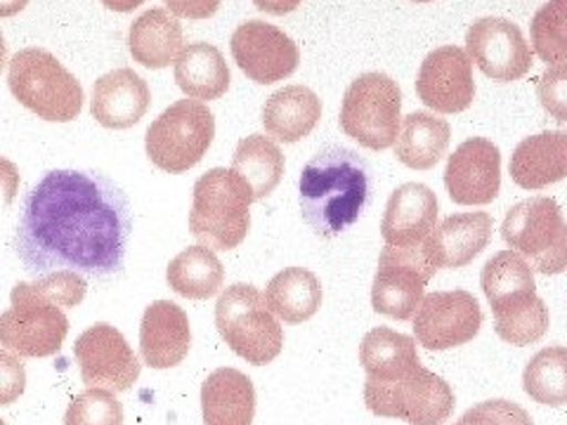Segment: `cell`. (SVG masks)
I'll use <instances>...</instances> for the list:
<instances>
[{
	"label": "cell",
	"instance_id": "cell-16",
	"mask_svg": "<svg viewBox=\"0 0 567 425\" xmlns=\"http://www.w3.org/2000/svg\"><path fill=\"white\" fill-rule=\"evenodd\" d=\"M471 62L492 81L511 83L532 69V48L523 31L504 17H483L466 33Z\"/></svg>",
	"mask_w": 567,
	"mask_h": 425
},
{
	"label": "cell",
	"instance_id": "cell-38",
	"mask_svg": "<svg viewBox=\"0 0 567 425\" xmlns=\"http://www.w3.org/2000/svg\"><path fill=\"white\" fill-rule=\"evenodd\" d=\"M537 97L548 116L567 123V64H554L537 81Z\"/></svg>",
	"mask_w": 567,
	"mask_h": 425
},
{
	"label": "cell",
	"instance_id": "cell-25",
	"mask_svg": "<svg viewBox=\"0 0 567 425\" xmlns=\"http://www.w3.org/2000/svg\"><path fill=\"white\" fill-rule=\"evenodd\" d=\"M322 118V100L306 85H287L262 106V126L270 137L293 145L308 137Z\"/></svg>",
	"mask_w": 567,
	"mask_h": 425
},
{
	"label": "cell",
	"instance_id": "cell-39",
	"mask_svg": "<svg viewBox=\"0 0 567 425\" xmlns=\"http://www.w3.org/2000/svg\"><path fill=\"white\" fill-rule=\"evenodd\" d=\"M27 369L17 354L0 350V406H10L24 395Z\"/></svg>",
	"mask_w": 567,
	"mask_h": 425
},
{
	"label": "cell",
	"instance_id": "cell-4",
	"mask_svg": "<svg viewBox=\"0 0 567 425\" xmlns=\"http://www.w3.org/2000/svg\"><path fill=\"white\" fill-rule=\"evenodd\" d=\"M254 191L233 168H210L194 185L189 232L213 251H233L251 229Z\"/></svg>",
	"mask_w": 567,
	"mask_h": 425
},
{
	"label": "cell",
	"instance_id": "cell-20",
	"mask_svg": "<svg viewBox=\"0 0 567 425\" xmlns=\"http://www.w3.org/2000/svg\"><path fill=\"white\" fill-rule=\"evenodd\" d=\"M192 348V329L187 312L171 303V300H156L140 324V354L142 362L152 369H173L181 364Z\"/></svg>",
	"mask_w": 567,
	"mask_h": 425
},
{
	"label": "cell",
	"instance_id": "cell-40",
	"mask_svg": "<svg viewBox=\"0 0 567 425\" xmlns=\"http://www.w3.org/2000/svg\"><path fill=\"white\" fill-rule=\"evenodd\" d=\"M171 14L185 20H208L218 12L220 0H164Z\"/></svg>",
	"mask_w": 567,
	"mask_h": 425
},
{
	"label": "cell",
	"instance_id": "cell-46",
	"mask_svg": "<svg viewBox=\"0 0 567 425\" xmlns=\"http://www.w3.org/2000/svg\"><path fill=\"white\" fill-rule=\"evenodd\" d=\"M414 3H431V0H414Z\"/></svg>",
	"mask_w": 567,
	"mask_h": 425
},
{
	"label": "cell",
	"instance_id": "cell-12",
	"mask_svg": "<svg viewBox=\"0 0 567 425\" xmlns=\"http://www.w3.org/2000/svg\"><path fill=\"white\" fill-rule=\"evenodd\" d=\"M437 270L425 260L423 248H398V246H383L379 256V270L374 277V287H371V308L379 314L400 319L406 322L416 314L421 305L425 283Z\"/></svg>",
	"mask_w": 567,
	"mask_h": 425
},
{
	"label": "cell",
	"instance_id": "cell-9",
	"mask_svg": "<svg viewBox=\"0 0 567 425\" xmlns=\"http://www.w3.org/2000/svg\"><path fill=\"white\" fill-rule=\"evenodd\" d=\"M402 126V91L381 71L354 79L341 104V128L362 147L383 152L395 145Z\"/></svg>",
	"mask_w": 567,
	"mask_h": 425
},
{
	"label": "cell",
	"instance_id": "cell-17",
	"mask_svg": "<svg viewBox=\"0 0 567 425\" xmlns=\"http://www.w3.org/2000/svg\"><path fill=\"white\" fill-rule=\"evenodd\" d=\"M445 187L458 206H485L499 197L502 152L487 137H468L454 149L445 168Z\"/></svg>",
	"mask_w": 567,
	"mask_h": 425
},
{
	"label": "cell",
	"instance_id": "cell-13",
	"mask_svg": "<svg viewBox=\"0 0 567 425\" xmlns=\"http://www.w3.org/2000/svg\"><path fill=\"white\" fill-rule=\"evenodd\" d=\"M414 335L425 350H452L471 343L483 326V310L468 291H435L416 308Z\"/></svg>",
	"mask_w": 567,
	"mask_h": 425
},
{
	"label": "cell",
	"instance_id": "cell-41",
	"mask_svg": "<svg viewBox=\"0 0 567 425\" xmlns=\"http://www.w3.org/2000/svg\"><path fill=\"white\" fill-rule=\"evenodd\" d=\"M20 189V168H17L8 158L0 156V191L6 197V206H10Z\"/></svg>",
	"mask_w": 567,
	"mask_h": 425
},
{
	"label": "cell",
	"instance_id": "cell-3",
	"mask_svg": "<svg viewBox=\"0 0 567 425\" xmlns=\"http://www.w3.org/2000/svg\"><path fill=\"white\" fill-rule=\"evenodd\" d=\"M481 287L492 305L494 331L502 341L525 348L544 339L551 317L537 296L535 270L516 251L492 256L483 268Z\"/></svg>",
	"mask_w": 567,
	"mask_h": 425
},
{
	"label": "cell",
	"instance_id": "cell-24",
	"mask_svg": "<svg viewBox=\"0 0 567 425\" xmlns=\"http://www.w3.org/2000/svg\"><path fill=\"white\" fill-rule=\"evenodd\" d=\"M204 425H251L256 416V390L237 369H216L202 385Z\"/></svg>",
	"mask_w": 567,
	"mask_h": 425
},
{
	"label": "cell",
	"instance_id": "cell-5",
	"mask_svg": "<svg viewBox=\"0 0 567 425\" xmlns=\"http://www.w3.org/2000/svg\"><path fill=\"white\" fill-rule=\"evenodd\" d=\"M8 85L12 97L39 118L69 123L83 112V87L43 48H24L10 60Z\"/></svg>",
	"mask_w": 567,
	"mask_h": 425
},
{
	"label": "cell",
	"instance_id": "cell-23",
	"mask_svg": "<svg viewBox=\"0 0 567 425\" xmlns=\"http://www.w3.org/2000/svg\"><path fill=\"white\" fill-rule=\"evenodd\" d=\"M508 173L523 189H544L567 177V131L525 137L511 156Z\"/></svg>",
	"mask_w": 567,
	"mask_h": 425
},
{
	"label": "cell",
	"instance_id": "cell-36",
	"mask_svg": "<svg viewBox=\"0 0 567 425\" xmlns=\"http://www.w3.org/2000/svg\"><path fill=\"white\" fill-rule=\"evenodd\" d=\"M31 289L58 308H76L85 298L87 283L79 272L58 270L35 277V281H31Z\"/></svg>",
	"mask_w": 567,
	"mask_h": 425
},
{
	"label": "cell",
	"instance_id": "cell-1",
	"mask_svg": "<svg viewBox=\"0 0 567 425\" xmlns=\"http://www.w3.org/2000/svg\"><path fill=\"white\" fill-rule=\"evenodd\" d=\"M133 232L123 189L95 170H50L22 199L14 253L41 277L69 270L110 277L123 268Z\"/></svg>",
	"mask_w": 567,
	"mask_h": 425
},
{
	"label": "cell",
	"instance_id": "cell-33",
	"mask_svg": "<svg viewBox=\"0 0 567 425\" xmlns=\"http://www.w3.org/2000/svg\"><path fill=\"white\" fill-rule=\"evenodd\" d=\"M525 393L546 406L567 404V348L539 350L523 371Z\"/></svg>",
	"mask_w": 567,
	"mask_h": 425
},
{
	"label": "cell",
	"instance_id": "cell-26",
	"mask_svg": "<svg viewBox=\"0 0 567 425\" xmlns=\"http://www.w3.org/2000/svg\"><path fill=\"white\" fill-rule=\"evenodd\" d=\"M131 55L140 66L166 69L181 55L183 24L164 8H152L140 14L128 31Z\"/></svg>",
	"mask_w": 567,
	"mask_h": 425
},
{
	"label": "cell",
	"instance_id": "cell-29",
	"mask_svg": "<svg viewBox=\"0 0 567 425\" xmlns=\"http://www.w3.org/2000/svg\"><path fill=\"white\" fill-rule=\"evenodd\" d=\"M322 283L306 268H287L275 274L265 289L270 312L287 324H303L322 308Z\"/></svg>",
	"mask_w": 567,
	"mask_h": 425
},
{
	"label": "cell",
	"instance_id": "cell-19",
	"mask_svg": "<svg viewBox=\"0 0 567 425\" xmlns=\"http://www.w3.org/2000/svg\"><path fill=\"white\" fill-rule=\"evenodd\" d=\"M492 229L494 220L485 210L454 212L423 239V256L435 270L466 268L487 248Z\"/></svg>",
	"mask_w": 567,
	"mask_h": 425
},
{
	"label": "cell",
	"instance_id": "cell-44",
	"mask_svg": "<svg viewBox=\"0 0 567 425\" xmlns=\"http://www.w3.org/2000/svg\"><path fill=\"white\" fill-rule=\"evenodd\" d=\"M29 6V0H0V17H14Z\"/></svg>",
	"mask_w": 567,
	"mask_h": 425
},
{
	"label": "cell",
	"instance_id": "cell-42",
	"mask_svg": "<svg viewBox=\"0 0 567 425\" xmlns=\"http://www.w3.org/2000/svg\"><path fill=\"white\" fill-rule=\"evenodd\" d=\"M300 3H303V0H254V6L260 12H268V14H275V17L293 12Z\"/></svg>",
	"mask_w": 567,
	"mask_h": 425
},
{
	"label": "cell",
	"instance_id": "cell-30",
	"mask_svg": "<svg viewBox=\"0 0 567 425\" xmlns=\"http://www.w3.org/2000/svg\"><path fill=\"white\" fill-rule=\"evenodd\" d=\"M360 364L367 371V379L390 381L421 364L416 341L388 326L371 329L360 345Z\"/></svg>",
	"mask_w": 567,
	"mask_h": 425
},
{
	"label": "cell",
	"instance_id": "cell-6",
	"mask_svg": "<svg viewBox=\"0 0 567 425\" xmlns=\"http://www.w3.org/2000/svg\"><path fill=\"white\" fill-rule=\"evenodd\" d=\"M216 326L229 350L254 366L275 362L284 348V329L251 283H233L220 293Z\"/></svg>",
	"mask_w": 567,
	"mask_h": 425
},
{
	"label": "cell",
	"instance_id": "cell-45",
	"mask_svg": "<svg viewBox=\"0 0 567 425\" xmlns=\"http://www.w3.org/2000/svg\"><path fill=\"white\" fill-rule=\"evenodd\" d=\"M6 60H8V45H6L3 33H0V71H3V66H6Z\"/></svg>",
	"mask_w": 567,
	"mask_h": 425
},
{
	"label": "cell",
	"instance_id": "cell-2",
	"mask_svg": "<svg viewBox=\"0 0 567 425\" xmlns=\"http://www.w3.org/2000/svg\"><path fill=\"white\" fill-rule=\"evenodd\" d=\"M374 177L364 158L341 145L319 149L298 180L300 212L319 237H339L364 212Z\"/></svg>",
	"mask_w": 567,
	"mask_h": 425
},
{
	"label": "cell",
	"instance_id": "cell-28",
	"mask_svg": "<svg viewBox=\"0 0 567 425\" xmlns=\"http://www.w3.org/2000/svg\"><path fill=\"white\" fill-rule=\"evenodd\" d=\"M452 128L445 118L429 112H412L402 118L395 139L398 162L414 170L435 168L450 149Z\"/></svg>",
	"mask_w": 567,
	"mask_h": 425
},
{
	"label": "cell",
	"instance_id": "cell-27",
	"mask_svg": "<svg viewBox=\"0 0 567 425\" xmlns=\"http://www.w3.org/2000/svg\"><path fill=\"white\" fill-rule=\"evenodd\" d=\"M229 66L210 43H189L175 60V83L189 100H220L229 91Z\"/></svg>",
	"mask_w": 567,
	"mask_h": 425
},
{
	"label": "cell",
	"instance_id": "cell-22",
	"mask_svg": "<svg viewBox=\"0 0 567 425\" xmlns=\"http://www.w3.org/2000/svg\"><path fill=\"white\" fill-rule=\"evenodd\" d=\"M437 212L440 204L431 187L406 183L390 194L381 222V237L388 246H419L435 229Z\"/></svg>",
	"mask_w": 567,
	"mask_h": 425
},
{
	"label": "cell",
	"instance_id": "cell-35",
	"mask_svg": "<svg viewBox=\"0 0 567 425\" xmlns=\"http://www.w3.org/2000/svg\"><path fill=\"white\" fill-rule=\"evenodd\" d=\"M64 425H123V404L112 390L87 387L71 400Z\"/></svg>",
	"mask_w": 567,
	"mask_h": 425
},
{
	"label": "cell",
	"instance_id": "cell-15",
	"mask_svg": "<svg viewBox=\"0 0 567 425\" xmlns=\"http://www.w3.org/2000/svg\"><path fill=\"white\" fill-rule=\"evenodd\" d=\"M229 48L237 66L260 85L289 79L300 62V50L291 35L260 20L239 24Z\"/></svg>",
	"mask_w": 567,
	"mask_h": 425
},
{
	"label": "cell",
	"instance_id": "cell-18",
	"mask_svg": "<svg viewBox=\"0 0 567 425\" xmlns=\"http://www.w3.org/2000/svg\"><path fill=\"white\" fill-rule=\"evenodd\" d=\"M416 93L440 114L466 112L475 100L473 62L464 48L442 45L421 62Z\"/></svg>",
	"mask_w": 567,
	"mask_h": 425
},
{
	"label": "cell",
	"instance_id": "cell-21",
	"mask_svg": "<svg viewBox=\"0 0 567 425\" xmlns=\"http://www.w3.org/2000/svg\"><path fill=\"white\" fill-rule=\"evenodd\" d=\"M152 104L147 81L133 69H116L95 81L91 114L104 128L126 131L145 118Z\"/></svg>",
	"mask_w": 567,
	"mask_h": 425
},
{
	"label": "cell",
	"instance_id": "cell-47",
	"mask_svg": "<svg viewBox=\"0 0 567 425\" xmlns=\"http://www.w3.org/2000/svg\"><path fill=\"white\" fill-rule=\"evenodd\" d=\"M0 425H6V421H0Z\"/></svg>",
	"mask_w": 567,
	"mask_h": 425
},
{
	"label": "cell",
	"instance_id": "cell-10",
	"mask_svg": "<svg viewBox=\"0 0 567 425\" xmlns=\"http://www.w3.org/2000/svg\"><path fill=\"white\" fill-rule=\"evenodd\" d=\"M502 237L535 272L567 270V222L556 199L532 197L513 206L504 218Z\"/></svg>",
	"mask_w": 567,
	"mask_h": 425
},
{
	"label": "cell",
	"instance_id": "cell-37",
	"mask_svg": "<svg viewBox=\"0 0 567 425\" xmlns=\"http://www.w3.org/2000/svg\"><path fill=\"white\" fill-rule=\"evenodd\" d=\"M454 425H535V421L516 402L489 400L473 406Z\"/></svg>",
	"mask_w": 567,
	"mask_h": 425
},
{
	"label": "cell",
	"instance_id": "cell-32",
	"mask_svg": "<svg viewBox=\"0 0 567 425\" xmlns=\"http://www.w3.org/2000/svg\"><path fill=\"white\" fill-rule=\"evenodd\" d=\"M284 154L277 147V142L265 135H248L244 137L233 156V170L241 175L254 191V201L268 199L277 189L284 175Z\"/></svg>",
	"mask_w": 567,
	"mask_h": 425
},
{
	"label": "cell",
	"instance_id": "cell-7",
	"mask_svg": "<svg viewBox=\"0 0 567 425\" xmlns=\"http://www.w3.org/2000/svg\"><path fill=\"white\" fill-rule=\"evenodd\" d=\"M364 404L371 414L398 418L412 425H442L454 412V390L425 366H416L406 374L364 383Z\"/></svg>",
	"mask_w": 567,
	"mask_h": 425
},
{
	"label": "cell",
	"instance_id": "cell-34",
	"mask_svg": "<svg viewBox=\"0 0 567 425\" xmlns=\"http://www.w3.org/2000/svg\"><path fill=\"white\" fill-rule=\"evenodd\" d=\"M532 45L546 64H567V0H548L529 27Z\"/></svg>",
	"mask_w": 567,
	"mask_h": 425
},
{
	"label": "cell",
	"instance_id": "cell-11",
	"mask_svg": "<svg viewBox=\"0 0 567 425\" xmlns=\"http://www.w3.org/2000/svg\"><path fill=\"white\" fill-rule=\"evenodd\" d=\"M12 308L0 314V345L17 357H52L62 350L69 333V319L55 303L31 289L14 283Z\"/></svg>",
	"mask_w": 567,
	"mask_h": 425
},
{
	"label": "cell",
	"instance_id": "cell-14",
	"mask_svg": "<svg viewBox=\"0 0 567 425\" xmlns=\"http://www.w3.org/2000/svg\"><path fill=\"white\" fill-rule=\"evenodd\" d=\"M74 357L87 387H104L112 393H126L137 383L142 371L137 354L123 339V333L104 322L93 324L79 335Z\"/></svg>",
	"mask_w": 567,
	"mask_h": 425
},
{
	"label": "cell",
	"instance_id": "cell-43",
	"mask_svg": "<svg viewBox=\"0 0 567 425\" xmlns=\"http://www.w3.org/2000/svg\"><path fill=\"white\" fill-rule=\"evenodd\" d=\"M142 3H145V0H102V6L114 10V12H133Z\"/></svg>",
	"mask_w": 567,
	"mask_h": 425
},
{
	"label": "cell",
	"instance_id": "cell-8",
	"mask_svg": "<svg viewBox=\"0 0 567 425\" xmlns=\"http://www.w3.org/2000/svg\"><path fill=\"white\" fill-rule=\"evenodd\" d=\"M216 137V116L199 100H181L152 121L145 135L150 162L171 175L197 166Z\"/></svg>",
	"mask_w": 567,
	"mask_h": 425
},
{
	"label": "cell",
	"instance_id": "cell-31",
	"mask_svg": "<svg viewBox=\"0 0 567 425\" xmlns=\"http://www.w3.org/2000/svg\"><path fill=\"white\" fill-rule=\"evenodd\" d=\"M168 287L189 300H208L225 283V268L208 246H189L177 253L166 270Z\"/></svg>",
	"mask_w": 567,
	"mask_h": 425
}]
</instances>
